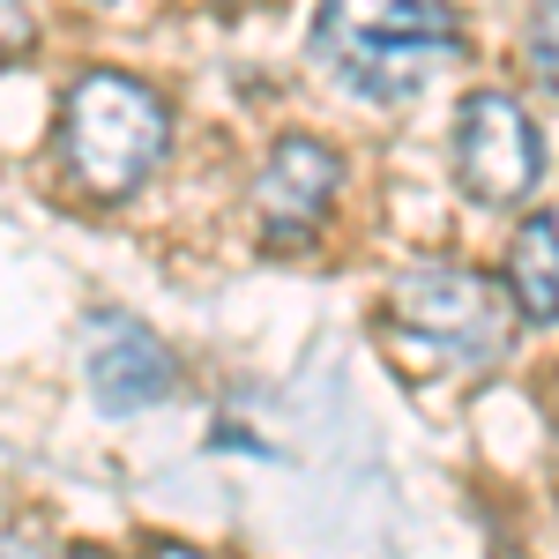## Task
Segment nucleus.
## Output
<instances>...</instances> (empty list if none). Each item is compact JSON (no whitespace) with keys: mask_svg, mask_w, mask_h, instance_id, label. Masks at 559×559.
<instances>
[{"mask_svg":"<svg viewBox=\"0 0 559 559\" xmlns=\"http://www.w3.org/2000/svg\"><path fill=\"white\" fill-rule=\"evenodd\" d=\"M463 52V23L440 0H321L313 60L366 105H403Z\"/></svg>","mask_w":559,"mask_h":559,"instance_id":"f257e3e1","label":"nucleus"},{"mask_svg":"<svg viewBox=\"0 0 559 559\" xmlns=\"http://www.w3.org/2000/svg\"><path fill=\"white\" fill-rule=\"evenodd\" d=\"M173 142V112L165 97L134 75H75L68 105H60V165L75 179V194L90 202H128L142 179L165 165Z\"/></svg>","mask_w":559,"mask_h":559,"instance_id":"f03ea898","label":"nucleus"},{"mask_svg":"<svg viewBox=\"0 0 559 559\" xmlns=\"http://www.w3.org/2000/svg\"><path fill=\"white\" fill-rule=\"evenodd\" d=\"M395 321L418 336L426 350L455 358V366H492L515 344V299L455 261H426L395 284Z\"/></svg>","mask_w":559,"mask_h":559,"instance_id":"7ed1b4c3","label":"nucleus"},{"mask_svg":"<svg viewBox=\"0 0 559 559\" xmlns=\"http://www.w3.org/2000/svg\"><path fill=\"white\" fill-rule=\"evenodd\" d=\"M545 179V134L508 90H477L455 112V187L477 210H522Z\"/></svg>","mask_w":559,"mask_h":559,"instance_id":"20e7f679","label":"nucleus"},{"mask_svg":"<svg viewBox=\"0 0 559 559\" xmlns=\"http://www.w3.org/2000/svg\"><path fill=\"white\" fill-rule=\"evenodd\" d=\"M336 194H344V157L313 134H284L254 179V216L269 231V247H306L329 224Z\"/></svg>","mask_w":559,"mask_h":559,"instance_id":"39448f33","label":"nucleus"},{"mask_svg":"<svg viewBox=\"0 0 559 559\" xmlns=\"http://www.w3.org/2000/svg\"><path fill=\"white\" fill-rule=\"evenodd\" d=\"M83 373H90L97 411H112V418L150 411V403H165V395L179 388L173 350L157 344L134 313H90V329H83Z\"/></svg>","mask_w":559,"mask_h":559,"instance_id":"423d86ee","label":"nucleus"},{"mask_svg":"<svg viewBox=\"0 0 559 559\" xmlns=\"http://www.w3.org/2000/svg\"><path fill=\"white\" fill-rule=\"evenodd\" d=\"M508 299L522 321H559V224L522 216L508 239Z\"/></svg>","mask_w":559,"mask_h":559,"instance_id":"0eeeda50","label":"nucleus"},{"mask_svg":"<svg viewBox=\"0 0 559 559\" xmlns=\"http://www.w3.org/2000/svg\"><path fill=\"white\" fill-rule=\"evenodd\" d=\"M530 68L559 97V0H537V15H530Z\"/></svg>","mask_w":559,"mask_h":559,"instance_id":"6e6552de","label":"nucleus"},{"mask_svg":"<svg viewBox=\"0 0 559 559\" xmlns=\"http://www.w3.org/2000/svg\"><path fill=\"white\" fill-rule=\"evenodd\" d=\"M31 52H38V23H31V8H23V0H0V68L31 60Z\"/></svg>","mask_w":559,"mask_h":559,"instance_id":"1a4fd4ad","label":"nucleus"}]
</instances>
